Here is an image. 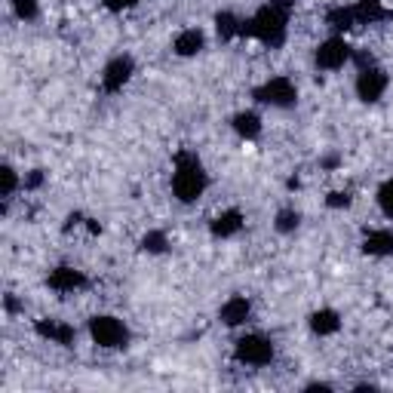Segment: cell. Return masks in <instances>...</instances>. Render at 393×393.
I'll use <instances>...</instances> for the list:
<instances>
[{"label": "cell", "mask_w": 393, "mask_h": 393, "mask_svg": "<svg viewBox=\"0 0 393 393\" xmlns=\"http://www.w3.org/2000/svg\"><path fill=\"white\" fill-rule=\"evenodd\" d=\"M286 0H273L271 6L255 13V19H249L240 25V34H252L264 44H280L286 34Z\"/></svg>", "instance_id": "6da1fadb"}, {"label": "cell", "mask_w": 393, "mask_h": 393, "mask_svg": "<svg viewBox=\"0 0 393 393\" xmlns=\"http://www.w3.org/2000/svg\"><path fill=\"white\" fill-rule=\"evenodd\" d=\"M203 188H206V175H203L200 160L191 154H179V166H175V179H172L175 197L191 203V200H197L203 194Z\"/></svg>", "instance_id": "7a4b0ae2"}, {"label": "cell", "mask_w": 393, "mask_h": 393, "mask_svg": "<svg viewBox=\"0 0 393 393\" xmlns=\"http://www.w3.org/2000/svg\"><path fill=\"white\" fill-rule=\"evenodd\" d=\"M89 332H93V341L98 347H123L127 344V329H123L120 320L114 316H96L89 323Z\"/></svg>", "instance_id": "3957f363"}, {"label": "cell", "mask_w": 393, "mask_h": 393, "mask_svg": "<svg viewBox=\"0 0 393 393\" xmlns=\"http://www.w3.org/2000/svg\"><path fill=\"white\" fill-rule=\"evenodd\" d=\"M273 356V347L271 341L258 338V335H246L237 341V359L240 363H249V366H267Z\"/></svg>", "instance_id": "277c9868"}, {"label": "cell", "mask_w": 393, "mask_h": 393, "mask_svg": "<svg viewBox=\"0 0 393 393\" xmlns=\"http://www.w3.org/2000/svg\"><path fill=\"white\" fill-rule=\"evenodd\" d=\"M255 98L258 102H267V105H292L295 102V86H292V80H286V77H273L258 89Z\"/></svg>", "instance_id": "5b68a950"}, {"label": "cell", "mask_w": 393, "mask_h": 393, "mask_svg": "<svg viewBox=\"0 0 393 393\" xmlns=\"http://www.w3.org/2000/svg\"><path fill=\"white\" fill-rule=\"evenodd\" d=\"M350 58V46L344 44L341 37H332V40H326V44L316 49V62H320V68H329V71H335L341 68Z\"/></svg>", "instance_id": "8992f818"}, {"label": "cell", "mask_w": 393, "mask_h": 393, "mask_svg": "<svg viewBox=\"0 0 393 393\" xmlns=\"http://www.w3.org/2000/svg\"><path fill=\"white\" fill-rule=\"evenodd\" d=\"M387 89V77H384V71L378 68H366L359 74L356 80V93L363 102H375V98H381V93Z\"/></svg>", "instance_id": "52a82bcc"}, {"label": "cell", "mask_w": 393, "mask_h": 393, "mask_svg": "<svg viewBox=\"0 0 393 393\" xmlns=\"http://www.w3.org/2000/svg\"><path fill=\"white\" fill-rule=\"evenodd\" d=\"M129 74H132V62L129 58H114L111 65H108V71H105V89L108 93H117V89H123V83L129 80Z\"/></svg>", "instance_id": "ba28073f"}, {"label": "cell", "mask_w": 393, "mask_h": 393, "mask_svg": "<svg viewBox=\"0 0 393 393\" xmlns=\"http://www.w3.org/2000/svg\"><path fill=\"white\" fill-rule=\"evenodd\" d=\"M49 286L56 292H74L83 286V273L74 271V267H56V271L49 273Z\"/></svg>", "instance_id": "9c48e42d"}, {"label": "cell", "mask_w": 393, "mask_h": 393, "mask_svg": "<svg viewBox=\"0 0 393 393\" xmlns=\"http://www.w3.org/2000/svg\"><path fill=\"white\" fill-rule=\"evenodd\" d=\"M37 332L49 341H56V344H71L74 341V329L68 323H56V320H40L37 323Z\"/></svg>", "instance_id": "30bf717a"}, {"label": "cell", "mask_w": 393, "mask_h": 393, "mask_svg": "<svg viewBox=\"0 0 393 393\" xmlns=\"http://www.w3.org/2000/svg\"><path fill=\"white\" fill-rule=\"evenodd\" d=\"M240 228H243V215H240L237 209H228V212H221L219 219L212 221L215 237H231V233H237Z\"/></svg>", "instance_id": "8fae6325"}, {"label": "cell", "mask_w": 393, "mask_h": 393, "mask_svg": "<svg viewBox=\"0 0 393 393\" xmlns=\"http://www.w3.org/2000/svg\"><path fill=\"white\" fill-rule=\"evenodd\" d=\"M363 249L369 255H393V233L390 231H372L369 237H366Z\"/></svg>", "instance_id": "7c38bea8"}, {"label": "cell", "mask_w": 393, "mask_h": 393, "mask_svg": "<svg viewBox=\"0 0 393 393\" xmlns=\"http://www.w3.org/2000/svg\"><path fill=\"white\" fill-rule=\"evenodd\" d=\"M246 316H249V301H246V298H231L228 304L221 307V320L228 323V326L246 323Z\"/></svg>", "instance_id": "4fadbf2b"}, {"label": "cell", "mask_w": 393, "mask_h": 393, "mask_svg": "<svg viewBox=\"0 0 393 393\" xmlns=\"http://www.w3.org/2000/svg\"><path fill=\"white\" fill-rule=\"evenodd\" d=\"M203 49V34L200 31H181L179 34V40H175V53L179 56H194V53H200Z\"/></svg>", "instance_id": "5bb4252c"}, {"label": "cell", "mask_w": 393, "mask_h": 393, "mask_svg": "<svg viewBox=\"0 0 393 393\" xmlns=\"http://www.w3.org/2000/svg\"><path fill=\"white\" fill-rule=\"evenodd\" d=\"M311 326H314V332H320V335H332V332H338V314L335 311H320V314H314L311 316Z\"/></svg>", "instance_id": "9a60e30c"}, {"label": "cell", "mask_w": 393, "mask_h": 393, "mask_svg": "<svg viewBox=\"0 0 393 393\" xmlns=\"http://www.w3.org/2000/svg\"><path fill=\"white\" fill-rule=\"evenodd\" d=\"M233 129H237L240 136L252 138V136H258V129H262V123H258V117H255L252 111H246V114H237V117H233Z\"/></svg>", "instance_id": "2e32d148"}, {"label": "cell", "mask_w": 393, "mask_h": 393, "mask_svg": "<svg viewBox=\"0 0 393 393\" xmlns=\"http://www.w3.org/2000/svg\"><path fill=\"white\" fill-rule=\"evenodd\" d=\"M356 19H363V22H372V19H381L384 10H381V0H359V6H356Z\"/></svg>", "instance_id": "e0dca14e"}, {"label": "cell", "mask_w": 393, "mask_h": 393, "mask_svg": "<svg viewBox=\"0 0 393 393\" xmlns=\"http://www.w3.org/2000/svg\"><path fill=\"white\" fill-rule=\"evenodd\" d=\"M354 19H356V13L354 10H344V6H338V10H332L329 13V22L332 28H338V31H344V28H350V25H354Z\"/></svg>", "instance_id": "ac0fdd59"}, {"label": "cell", "mask_w": 393, "mask_h": 393, "mask_svg": "<svg viewBox=\"0 0 393 393\" xmlns=\"http://www.w3.org/2000/svg\"><path fill=\"white\" fill-rule=\"evenodd\" d=\"M215 25H219V34L221 37H233V34H240V25H243V22H237L231 13H219Z\"/></svg>", "instance_id": "d6986e66"}, {"label": "cell", "mask_w": 393, "mask_h": 393, "mask_svg": "<svg viewBox=\"0 0 393 393\" xmlns=\"http://www.w3.org/2000/svg\"><path fill=\"white\" fill-rule=\"evenodd\" d=\"M378 203H381V209H384V215H390V219H393V179L381 185V191H378Z\"/></svg>", "instance_id": "ffe728a7"}, {"label": "cell", "mask_w": 393, "mask_h": 393, "mask_svg": "<svg viewBox=\"0 0 393 393\" xmlns=\"http://www.w3.org/2000/svg\"><path fill=\"white\" fill-rule=\"evenodd\" d=\"M145 249H148V252H163V249H166V237H163V233H148V237H145Z\"/></svg>", "instance_id": "44dd1931"}, {"label": "cell", "mask_w": 393, "mask_h": 393, "mask_svg": "<svg viewBox=\"0 0 393 393\" xmlns=\"http://www.w3.org/2000/svg\"><path fill=\"white\" fill-rule=\"evenodd\" d=\"M15 13H19L22 19H31V15L37 13V4L34 0H15Z\"/></svg>", "instance_id": "7402d4cb"}, {"label": "cell", "mask_w": 393, "mask_h": 393, "mask_svg": "<svg viewBox=\"0 0 393 393\" xmlns=\"http://www.w3.org/2000/svg\"><path fill=\"white\" fill-rule=\"evenodd\" d=\"M298 224V215L295 212H280V219H277V228L286 233V231H292Z\"/></svg>", "instance_id": "603a6c76"}, {"label": "cell", "mask_w": 393, "mask_h": 393, "mask_svg": "<svg viewBox=\"0 0 393 393\" xmlns=\"http://www.w3.org/2000/svg\"><path fill=\"white\" fill-rule=\"evenodd\" d=\"M13 188H15V172L6 166V169H4V197H10Z\"/></svg>", "instance_id": "cb8c5ba5"}, {"label": "cell", "mask_w": 393, "mask_h": 393, "mask_svg": "<svg viewBox=\"0 0 393 393\" xmlns=\"http://www.w3.org/2000/svg\"><path fill=\"white\" fill-rule=\"evenodd\" d=\"M136 0H105V6L108 10H114V13H120V10H127V6H132Z\"/></svg>", "instance_id": "d4e9b609"}, {"label": "cell", "mask_w": 393, "mask_h": 393, "mask_svg": "<svg viewBox=\"0 0 393 393\" xmlns=\"http://www.w3.org/2000/svg\"><path fill=\"white\" fill-rule=\"evenodd\" d=\"M347 203H350L347 194H332V197H329V206H335V209H338V206H347Z\"/></svg>", "instance_id": "484cf974"}, {"label": "cell", "mask_w": 393, "mask_h": 393, "mask_svg": "<svg viewBox=\"0 0 393 393\" xmlns=\"http://www.w3.org/2000/svg\"><path fill=\"white\" fill-rule=\"evenodd\" d=\"M37 185H40V172H34V175L28 179V188H37Z\"/></svg>", "instance_id": "4316f807"}]
</instances>
